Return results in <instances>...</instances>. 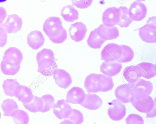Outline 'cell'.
Returning a JSON list of instances; mask_svg holds the SVG:
<instances>
[{"mask_svg": "<svg viewBox=\"0 0 156 124\" xmlns=\"http://www.w3.org/2000/svg\"><path fill=\"white\" fill-rule=\"evenodd\" d=\"M43 30L49 40L55 44L62 43L67 39L66 31L59 17L51 16L46 19Z\"/></svg>", "mask_w": 156, "mask_h": 124, "instance_id": "6da1fadb", "label": "cell"}, {"mask_svg": "<svg viewBox=\"0 0 156 124\" xmlns=\"http://www.w3.org/2000/svg\"><path fill=\"white\" fill-rule=\"evenodd\" d=\"M84 86L89 93L107 92L112 90L114 83L111 77L101 74L91 73L85 78Z\"/></svg>", "mask_w": 156, "mask_h": 124, "instance_id": "7a4b0ae2", "label": "cell"}, {"mask_svg": "<svg viewBox=\"0 0 156 124\" xmlns=\"http://www.w3.org/2000/svg\"><path fill=\"white\" fill-rule=\"evenodd\" d=\"M133 106L139 112L147 113L155 107L154 102L149 95L143 94H133L130 100Z\"/></svg>", "mask_w": 156, "mask_h": 124, "instance_id": "3957f363", "label": "cell"}, {"mask_svg": "<svg viewBox=\"0 0 156 124\" xmlns=\"http://www.w3.org/2000/svg\"><path fill=\"white\" fill-rule=\"evenodd\" d=\"M121 53L120 45L115 43H108L101 52V59L105 61H117L120 57Z\"/></svg>", "mask_w": 156, "mask_h": 124, "instance_id": "277c9868", "label": "cell"}, {"mask_svg": "<svg viewBox=\"0 0 156 124\" xmlns=\"http://www.w3.org/2000/svg\"><path fill=\"white\" fill-rule=\"evenodd\" d=\"M109 117L114 121L123 119L126 113L125 106L118 99L113 100L110 103L107 111Z\"/></svg>", "mask_w": 156, "mask_h": 124, "instance_id": "5b68a950", "label": "cell"}, {"mask_svg": "<svg viewBox=\"0 0 156 124\" xmlns=\"http://www.w3.org/2000/svg\"><path fill=\"white\" fill-rule=\"evenodd\" d=\"M120 16L121 12L119 8L115 6L108 8L103 13V24L107 26H115L119 22Z\"/></svg>", "mask_w": 156, "mask_h": 124, "instance_id": "8992f818", "label": "cell"}, {"mask_svg": "<svg viewBox=\"0 0 156 124\" xmlns=\"http://www.w3.org/2000/svg\"><path fill=\"white\" fill-rule=\"evenodd\" d=\"M147 8L143 3L137 1L133 2L128 9V14L133 21H140L146 17Z\"/></svg>", "mask_w": 156, "mask_h": 124, "instance_id": "52a82bcc", "label": "cell"}, {"mask_svg": "<svg viewBox=\"0 0 156 124\" xmlns=\"http://www.w3.org/2000/svg\"><path fill=\"white\" fill-rule=\"evenodd\" d=\"M53 113L59 119H65L72 112L73 109L66 100L61 99L54 104L52 107Z\"/></svg>", "mask_w": 156, "mask_h": 124, "instance_id": "ba28073f", "label": "cell"}, {"mask_svg": "<svg viewBox=\"0 0 156 124\" xmlns=\"http://www.w3.org/2000/svg\"><path fill=\"white\" fill-rule=\"evenodd\" d=\"M87 28L82 22H77L72 24L69 28V33L70 38L76 42L83 39L86 34Z\"/></svg>", "mask_w": 156, "mask_h": 124, "instance_id": "9c48e42d", "label": "cell"}, {"mask_svg": "<svg viewBox=\"0 0 156 124\" xmlns=\"http://www.w3.org/2000/svg\"><path fill=\"white\" fill-rule=\"evenodd\" d=\"M140 39L144 42L153 43L156 42V25L146 24L138 29Z\"/></svg>", "mask_w": 156, "mask_h": 124, "instance_id": "30bf717a", "label": "cell"}, {"mask_svg": "<svg viewBox=\"0 0 156 124\" xmlns=\"http://www.w3.org/2000/svg\"><path fill=\"white\" fill-rule=\"evenodd\" d=\"M133 94H143L149 95L152 92L153 85L150 81L140 78L129 86Z\"/></svg>", "mask_w": 156, "mask_h": 124, "instance_id": "8fae6325", "label": "cell"}, {"mask_svg": "<svg viewBox=\"0 0 156 124\" xmlns=\"http://www.w3.org/2000/svg\"><path fill=\"white\" fill-rule=\"evenodd\" d=\"M52 75L56 84L62 88L67 89L72 83L70 75L63 69H57Z\"/></svg>", "mask_w": 156, "mask_h": 124, "instance_id": "7c38bea8", "label": "cell"}, {"mask_svg": "<svg viewBox=\"0 0 156 124\" xmlns=\"http://www.w3.org/2000/svg\"><path fill=\"white\" fill-rule=\"evenodd\" d=\"M22 24V19L17 15L12 14L8 15L3 25L7 33H15L21 30Z\"/></svg>", "mask_w": 156, "mask_h": 124, "instance_id": "4fadbf2b", "label": "cell"}, {"mask_svg": "<svg viewBox=\"0 0 156 124\" xmlns=\"http://www.w3.org/2000/svg\"><path fill=\"white\" fill-rule=\"evenodd\" d=\"M123 75L128 82L127 84L129 86L138 79L143 77V74L141 68L137 65L126 67L124 70Z\"/></svg>", "mask_w": 156, "mask_h": 124, "instance_id": "5bb4252c", "label": "cell"}, {"mask_svg": "<svg viewBox=\"0 0 156 124\" xmlns=\"http://www.w3.org/2000/svg\"><path fill=\"white\" fill-rule=\"evenodd\" d=\"M86 94L81 88L73 87L68 92L66 101L69 103L80 105L84 101Z\"/></svg>", "mask_w": 156, "mask_h": 124, "instance_id": "9a60e30c", "label": "cell"}, {"mask_svg": "<svg viewBox=\"0 0 156 124\" xmlns=\"http://www.w3.org/2000/svg\"><path fill=\"white\" fill-rule=\"evenodd\" d=\"M122 67V64L119 62L104 61L100 65V71L104 75L112 77L119 74Z\"/></svg>", "mask_w": 156, "mask_h": 124, "instance_id": "2e32d148", "label": "cell"}, {"mask_svg": "<svg viewBox=\"0 0 156 124\" xmlns=\"http://www.w3.org/2000/svg\"><path fill=\"white\" fill-rule=\"evenodd\" d=\"M96 28L99 35L106 41L116 39L119 36V30L115 26H107L102 24Z\"/></svg>", "mask_w": 156, "mask_h": 124, "instance_id": "e0dca14e", "label": "cell"}, {"mask_svg": "<svg viewBox=\"0 0 156 124\" xmlns=\"http://www.w3.org/2000/svg\"><path fill=\"white\" fill-rule=\"evenodd\" d=\"M27 40L29 46L33 49L36 50L44 45L45 39L41 31L35 30L29 33Z\"/></svg>", "mask_w": 156, "mask_h": 124, "instance_id": "ac0fdd59", "label": "cell"}, {"mask_svg": "<svg viewBox=\"0 0 156 124\" xmlns=\"http://www.w3.org/2000/svg\"><path fill=\"white\" fill-rule=\"evenodd\" d=\"M115 94L117 99L124 103L130 102L133 94L132 89L126 84L118 86L115 91Z\"/></svg>", "mask_w": 156, "mask_h": 124, "instance_id": "d6986e66", "label": "cell"}, {"mask_svg": "<svg viewBox=\"0 0 156 124\" xmlns=\"http://www.w3.org/2000/svg\"><path fill=\"white\" fill-rule=\"evenodd\" d=\"M102 103V100L98 95L87 94H86L85 99L80 105L87 109L96 110L100 108Z\"/></svg>", "mask_w": 156, "mask_h": 124, "instance_id": "ffe728a7", "label": "cell"}, {"mask_svg": "<svg viewBox=\"0 0 156 124\" xmlns=\"http://www.w3.org/2000/svg\"><path fill=\"white\" fill-rule=\"evenodd\" d=\"M34 96L32 91L28 87L20 84L17 87L14 94V96L22 103L30 102Z\"/></svg>", "mask_w": 156, "mask_h": 124, "instance_id": "44dd1931", "label": "cell"}, {"mask_svg": "<svg viewBox=\"0 0 156 124\" xmlns=\"http://www.w3.org/2000/svg\"><path fill=\"white\" fill-rule=\"evenodd\" d=\"M23 58L22 53L19 49L15 47H11L5 51L3 59L20 65Z\"/></svg>", "mask_w": 156, "mask_h": 124, "instance_id": "7402d4cb", "label": "cell"}, {"mask_svg": "<svg viewBox=\"0 0 156 124\" xmlns=\"http://www.w3.org/2000/svg\"><path fill=\"white\" fill-rule=\"evenodd\" d=\"M61 15L65 21L72 22L78 19L79 13L73 5H69L62 8L61 11Z\"/></svg>", "mask_w": 156, "mask_h": 124, "instance_id": "603a6c76", "label": "cell"}, {"mask_svg": "<svg viewBox=\"0 0 156 124\" xmlns=\"http://www.w3.org/2000/svg\"><path fill=\"white\" fill-rule=\"evenodd\" d=\"M20 65L16 64L3 59L0 64L2 72L8 75H14L19 71Z\"/></svg>", "mask_w": 156, "mask_h": 124, "instance_id": "cb8c5ba5", "label": "cell"}, {"mask_svg": "<svg viewBox=\"0 0 156 124\" xmlns=\"http://www.w3.org/2000/svg\"><path fill=\"white\" fill-rule=\"evenodd\" d=\"M106 41L101 37L97 33L96 28L90 32L87 40L90 48L94 49H100Z\"/></svg>", "mask_w": 156, "mask_h": 124, "instance_id": "d4e9b609", "label": "cell"}, {"mask_svg": "<svg viewBox=\"0 0 156 124\" xmlns=\"http://www.w3.org/2000/svg\"><path fill=\"white\" fill-rule=\"evenodd\" d=\"M1 108L3 112L4 116L11 117L19 109L16 102L11 99L4 100L1 104Z\"/></svg>", "mask_w": 156, "mask_h": 124, "instance_id": "484cf974", "label": "cell"}, {"mask_svg": "<svg viewBox=\"0 0 156 124\" xmlns=\"http://www.w3.org/2000/svg\"><path fill=\"white\" fill-rule=\"evenodd\" d=\"M138 65L141 68L143 72V77L150 79L154 77L156 75V65L147 62H141Z\"/></svg>", "mask_w": 156, "mask_h": 124, "instance_id": "4316f807", "label": "cell"}, {"mask_svg": "<svg viewBox=\"0 0 156 124\" xmlns=\"http://www.w3.org/2000/svg\"><path fill=\"white\" fill-rule=\"evenodd\" d=\"M23 106L30 112L35 113L41 111L43 107V102L41 98L34 96L29 102L23 103Z\"/></svg>", "mask_w": 156, "mask_h": 124, "instance_id": "83f0119b", "label": "cell"}, {"mask_svg": "<svg viewBox=\"0 0 156 124\" xmlns=\"http://www.w3.org/2000/svg\"><path fill=\"white\" fill-rule=\"evenodd\" d=\"M20 84L16 79H6L4 80L2 85L4 93L7 96H14L15 90Z\"/></svg>", "mask_w": 156, "mask_h": 124, "instance_id": "f1b7e54d", "label": "cell"}, {"mask_svg": "<svg viewBox=\"0 0 156 124\" xmlns=\"http://www.w3.org/2000/svg\"><path fill=\"white\" fill-rule=\"evenodd\" d=\"M122 53L120 57L117 61L120 63H126L132 61L134 56V53L129 46L125 45H120Z\"/></svg>", "mask_w": 156, "mask_h": 124, "instance_id": "f546056e", "label": "cell"}, {"mask_svg": "<svg viewBox=\"0 0 156 124\" xmlns=\"http://www.w3.org/2000/svg\"><path fill=\"white\" fill-rule=\"evenodd\" d=\"M57 68V64L55 61L51 62L38 65L37 71L44 76H50L53 75L54 72Z\"/></svg>", "mask_w": 156, "mask_h": 124, "instance_id": "4dcf8cb0", "label": "cell"}, {"mask_svg": "<svg viewBox=\"0 0 156 124\" xmlns=\"http://www.w3.org/2000/svg\"><path fill=\"white\" fill-rule=\"evenodd\" d=\"M60 122L61 124H81L83 122L82 113L79 110L73 109L70 116Z\"/></svg>", "mask_w": 156, "mask_h": 124, "instance_id": "1f68e13d", "label": "cell"}, {"mask_svg": "<svg viewBox=\"0 0 156 124\" xmlns=\"http://www.w3.org/2000/svg\"><path fill=\"white\" fill-rule=\"evenodd\" d=\"M121 12L120 21L118 24L121 28L128 27L133 21L130 18L128 14V9L126 7L121 6L119 7Z\"/></svg>", "mask_w": 156, "mask_h": 124, "instance_id": "d6a6232c", "label": "cell"}, {"mask_svg": "<svg viewBox=\"0 0 156 124\" xmlns=\"http://www.w3.org/2000/svg\"><path fill=\"white\" fill-rule=\"evenodd\" d=\"M12 117L16 124H28L29 121L28 114L22 110L18 109Z\"/></svg>", "mask_w": 156, "mask_h": 124, "instance_id": "836d02e7", "label": "cell"}, {"mask_svg": "<svg viewBox=\"0 0 156 124\" xmlns=\"http://www.w3.org/2000/svg\"><path fill=\"white\" fill-rule=\"evenodd\" d=\"M41 98L43 102V107L41 112H45L49 111L54 104V97L50 94H46L42 96Z\"/></svg>", "mask_w": 156, "mask_h": 124, "instance_id": "e575fe53", "label": "cell"}, {"mask_svg": "<svg viewBox=\"0 0 156 124\" xmlns=\"http://www.w3.org/2000/svg\"><path fill=\"white\" fill-rule=\"evenodd\" d=\"M126 124H144V121L140 115L135 113L129 115L125 119Z\"/></svg>", "mask_w": 156, "mask_h": 124, "instance_id": "d590c367", "label": "cell"}, {"mask_svg": "<svg viewBox=\"0 0 156 124\" xmlns=\"http://www.w3.org/2000/svg\"><path fill=\"white\" fill-rule=\"evenodd\" d=\"M93 0H71L72 4L80 9L87 8L90 6Z\"/></svg>", "mask_w": 156, "mask_h": 124, "instance_id": "8d00e7d4", "label": "cell"}, {"mask_svg": "<svg viewBox=\"0 0 156 124\" xmlns=\"http://www.w3.org/2000/svg\"><path fill=\"white\" fill-rule=\"evenodd\" d=\"M7 32L5 28L3 23L0 24V47H4L7 40Z\"/></svg>", "mask_w": 156, "mask_h": 124, "instance_id": "74e56055", "label": "cell"}, {"mask_svg": "<svg viewBox=\"0 0 156 124\" xmlns=\"http://www.w3.org/2000/svg\"><path fill=\"white\" fill-rule=\"evenodd\" d=\"M7 16V12L5 9L0 6V24L3 22Z\"/></svg>", "mask_w": 156, "mask_h": 124, "instance_id": "f35d334b", "label": "cell"}, {"mask_svg": "<svg viewBox=\"0 0 156 124\" xmlns=\"http://www.w3.org/2000/svg\"><path fill=\"white\" fill-rule=\"evenodd\" d=\"M147 24L156 25V17L153 16L150 17L147 21Z\"/></svg>", "mask_w": 156, "mask_h": 124, "instance_id": "ab89813d", "label": "cell"}, {"mask_svg": "<svg viewBox=\"0 0 156 124\" xmlns=\"http://www.w3.org/2000/svg\"><path fill=\"white\" fill-rule=\"evenodd\" d=\"M7 0H0V3L6 1Z\"/></svg>", "mask_w": 156, "mask_h": 124, "instance_id": "60d3db41", "label": "cell"}, {"mask_svg": "<svg viewBox=\"0 0 156 124\" xmlns=\"http://www.w3.org/2000/svg\"><path fill=\"white\" fill-rule=\"evenodd\" d=\"M136 0L137 1L140 2H142V1H144L146 0Z\"/></svg>", "mask_w": 156, "mask_h": 124, "instance_id": "b9f144b4", "label": "cell"}, {"mask_svg": "<svg viewBox=\"0 0 156 124\" xmlns=\"http://www.w3.org/2000/svg\"><path fill=\"white\" fill-rule=\"evenodd\" d=\"M1 112H0V119H1Z\"/></svg>", "mask_w": 156, "mask_h": 124, "instance_id": "7bdbcfd3", "label": "cell"}]
</instances>
